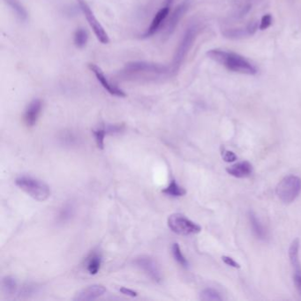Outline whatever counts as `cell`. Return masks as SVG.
Listing matches in <instances>:
<instances>
[{
	"instance_id": "9",
	"label": "cell",
	"mask_w": 301,
	"mask_h": 301,
	"mask_svg": "<svg viewBox=\"0 0 301 301\" xmlns=\"http://www.w3.org/2000/svg\"><path fill=\"white\" fill-rule=\"evenodd\" d=\"M88 68L90 72L95 75V77L98 80V82L101 84V86L111 96L117 97V98H125L126 94L125 91L120 89L119 87L115 85L114 83L110 82L105 74L103 73L102 68L98 66L95 63H89Z\"/></svg>"
},
{
	"instance_id": "32",
	"label": "cell",
	"mask_w": 301,
	"mask_h": 301,
	"mask_svg": "<svg viewBox=\"0 0 301 301\" xmlns=\"http://www.w3.org/2000/svg\"><path fill=\"white\" fill-rule=\"evenodd\" d=\"M119 292H120L122 294L128 296V297H137V295H138L136 292H134L133 290L127 289V288H125V287H122V288H120V289H119Z\"/></svg>"
},
{
	"instance_id": "2",
	"label": "cell",
	"mask_w": 301,
	"mask_h": 301,
	"mask_svg": "<svg viewBox=\"0 0 301 301\" xmlns=\"http://www.w3.org/2000/svg\"><path fill=\"white\" fill-rule=\"evenodd\" d=\"M207 56L233 73L246 75H255L257 74V69L253 64H251L241 55L232 51L214 49L207 51Z\"/></svg>"
},
{
	"instance_id": "15",
	"label": "cell",
	"mask_w": 301,
	"mask_h": 301,
	"mask_svg": "<svg viewBox=\"0 0 301 301\" xmlns=\"http://www.w3.org/2000/svg\"><path fill=\"white\" fill-rule=\"evenodd\" d=\"M4 3L7 4L12 10L16 19L20 22H26L28 19V13L27 9L24 6L20 0H4Z\"/></svg>"
},
{
	"instance_id": "24",
	"label": "cell",
	"mask_w": 301,
	"mask_h": 301,
	"mask_svg": "<svg viewBox=\"0 0 301 301\" xmlns=\"http://www.w3.org/2000/svg\"><path fill=\"white\" fill-rule=\"evenodd\" d=\"M96 143L98 145V149H103L104 148V138L108 134L105 125H102L97 129L93 130Z\"/></svg>"
},
{
	"instance_id": "20",
	"label": "cell",
	"mask_w": 301,
	"mask_h": 301,
	"mask_svg": "<svg viewBox=\"0 0 301 301\" xmlns=\"http://www.w3.org/2000/svg\"><path fill=\"white\" fill-rule=\"evenodd\" d=\"M75 215V207L72 203H67L64 205L59 212L57 221L59 223H65L70 221L71 218Z\"/></svg>"
},
{
	"instance_id": "10",
	"label": "cell",
	"mask_w": 301,
	"mask_h": 301,
	"mask_svg": "<svg viewBox=\"0 0 301 301\" xmlns=\"http://www.w3.org/2000/svg\"><path fill=\"white\" fill-rule=\"evenodd\" d=\"M133 263L135 266L141 269L152 281L155 283H161L163 279L162 272L158 264L154 259L147 255H142L135 259Z\"/></svg>"
},
{
	"instance_id": "6",
	"label": "cell",
	"mask_w": 301,
	"mask_h": 301,
	"mask_svg": "<svg viewBox=\"0 0 301 301\" xmlns=\"http://www.w3.org/2000/svg\"><path fill=\"white\" fill-rule=\"evenodd\" d=\"M173 3H174V0H164L162 6L159 8L157 13L153 17L149 27H147L144 31L139 35L140 38L147 39L149 37H152L153 35H156L157 32L160 31L164 28V25L168 20L169 15L171 13Z\"/></svg>"
},
{
	"instance_id": "14",
	"label": "cell",
	"mask_w": 301,
	"mask_h": 301,
	"mask_svg": "<svg viewBox=\"0 0 301 301\" xmlns=\"http://www.w3.org/2000/svg\"><path fill=\"white\" fill-rule=\"evenodd\" d=\"M226 172L231 176L238 178V179H243V178L250 176L251 173L253 172V167L250 163H248V162H240V163L233 164L230 167H228L226 169Z\"/></svg>"
},
{
	"instance_id": "11",
	"label": "cell",
	"mask_w": 301,
	"mask_h": 301,
	"mask_svg": "<svg viewBox=\"0 0 301 301\" xmlns=\"http://www.w3.org/2000/svg\"><path fill=\"white\" fill-rule=\"evenodd\" d=\"M189 8V1L185 0L181 4H179L173 12L170 13L168 20L164 25V33L166 37H169L172 35V33L175 31L176 27L180 23V20L184 17L185 14L188 12Z\"/></svg>"
},
{
	"instance_id": "1",
	"label": "cell",
	"mask_w": 301,
	"mask_h": 301,
	"mask_svg": "<svg viewBox=\"0 0 301 301\" xmlns=\"http://www.w3.org/2000/svg\"><path fill=\"white\" fill-rule=\"evenodd\" d=\"M120 77L126 80H157L172 77L169 66L148 61H131L120 71Z\"/></svg>"
},
{
	"instance_id": "22",
	"label": "cell",
	"mask_w": 301,
	"mask_h": 301,
	"mask_svg": "<svg viewBox=\"0 0 301 301\" xmlns=\"http://www.w3.org/2000/svg\"><path fill=\"white\" fill-rule=\"evenodd\" d=\"M2 290L4 294L7 295H12L15 294L16 290H17V282L15 278L6 276L2 279Z\"/></svg>"
},
{
	"instance_id": "12",
	"label": "cell",
	"mask_w": 301,
	"mask_h": 301,
	"mask_svg": "<svg viewBox=\"0 0 301 301\" xmlns=\"http://www.w3.org/2000/svg\"><path fill=\"white\" fill-rule=\"evenodd\" d=\"M43 109V102L41 99H34L28 103L24 112V123L28 127H32L36 124Z\"/></svg>"
},
{
	"instance_id": "28",
	"label": "cell",
	"mask_w": 301,
	"mask_h": 301,
	"mask_svg": "<svg viewBox=\"0 0 301 301\" xmlns=\"http://www.w3.org/2000/svg\"><path fill=\"white\" fill-rule=\"evenodd\" d=\"M222 157H223V160L227 162V163H232V162L237 160V156L235 155L234 153L232 151L226 150V149H223Z\"/></svg>"
},
{
	"instance_id": "17",
	"label": "cell",
	"mask_w": 301,
	"mask_h": 301,
	"mask_svg": "<svg viewBox=\"0 0 301 301\" xmlns=\"http://www.w3.org/2000/svg\"><path fill=\"white\" fill-rule=\"evenodd\" d=\"M248 218L250 222L251 228L254 236L259 239L264 240L267 238V231L264 229L261 222L259 221L257 216L255 215L254 212L250 211L248 214Z\"/></svg>"
},
{
	"instance_id": "19",
	"label": "cell",
	"mask_w": 301,
	"mask_h": 301,
	"mask_svg": "<svg viewBox=\"0 0 301 301\" xmlns=\"http://www.w3.org/2000/svg\"><path fill=\"white\" fill-rule=\"evenodd\" d=\"M89 42V33L85 28L79 27L74 33V43L75 47L83 49L86 47Z\"/></svg>"
},
{
	"instance_id": "13",
	"label": "cell",
	"mask_w": 301,
	"mask_h": 301,
	"mask_svg": "<svg viewBox=\"0 0 301 301\" xmlns=\"http://www.w3.org/2000/svg\"><path fill=\"white\" fill-rule=\"evenodd\" d=\"M106 293V288L101 285H94L89 286L85 289L82 290L79 294H76L75 301H95L102 296Z\"/></svg>"
},
{
	"instance_id": "5",
	"label": "cell",
	"mask_w": 301,
	"mask_h": 301,
	"mask_svg": "<svg viewBox=\"0 0 301 301\" xmlns=\"http://www.w3.org/2000/svg\"><path fill=\"white\" fill-rule=\"evenodd\" d=\"M301 192V180L297 176L289 175L284 178L278 185L276 193L284 203L294 201Z\"/></svg>"
},
{
	"instance_id": "8",
	"label": "cell",
	"mask_w": 301,
	"mask_h": 301,
	"mask_svg": "<svg viewBox=\"0 0 301 301\" xmlns=\"http://www.w3.org/2000/svg\"><path fill=\"white\" fill-rule=\"evenodd\" d=\"M168 226L174 233L182 236L197 234L201 231V227L199 224L180 213L172 214L169 216Z\"/></svg>"
},
{
	"instance_id": "16",
	"label": "cell",
	"mask_w": 301,
	"mask_h": 301,
	"mask_svg": "<svg viewBox=\"0 0 301 301\" xmlns=\"http://www.w3.org/2000/svg\"><path fill=\"white\" fill-rule=\"evenodd\" d=\"M101 265H102V254H100L98 251H93L87 257V271L90 275H97L101 269Z\"/></svg>"
},
{
	"instance_id": "31",
	"label": "cell",
	"mask_w": 301,
	"mask_h": 301,
	"mask_svg": "<svg viewBox=\"0 0 301 301\" xmlns=\"http://www.w3.org/2000/svg\"><path fill=\"white\" fill-rule=\"evenodd\" d=\"M258 29V25L256 21H252L246 27V32L248 35H254L256 30Z\"/></svg>"
},
{
	"instance_id": "3",
	"label": "cell",
	"mask_w": 301,
	"mask_h": 301,
	"mask_svg": "<svg viewBox=\"0 0 301 301\" xmlns=\"http://www.w3.org/2000/svg\"><path fill=\"white\" fill-rule=\"evenodd\" d=\"M15 184L27 196L38 201H44L51 196V189L47 184L42 180L33 177L21 176L17 178Z\"/></svg>"
},
{
	"instance_id": "21",
	"label": "cell",
	"mask_w": 301,
	"mask_h": 301,
	"mask_svg": "<svg viewBox=\"0 0 301 301\" xmlns=\"http://www.w3.org/2000/svg\"><path fill=\"white\" fill-rule=\"evenodd\" d=\"M163 193L164 195L172 196V197H181L187 194V191L184 188L180 187L175 180H172V182L169 184L168 187L163 190Z\"/></svg>"
},
{
	"instance_id": "30",
	"label": "cell",
	"mask_w": 301,
	"mask_h": 301,
	"mask_svg": "<svg viewBox=\"0 0 301 301\" xmlns=\"http://www.w3.org/2000/svg\"><path fill=\"white\" fill-rule=\"evenodd\" d=\"M294 285L298 293L301 295V271H297L294 274Z\"/></svg>"
},
{
	"instance_id": "25",
	"label": "cell",
	"mask_w": 301,
	"mask_h": 301,
	"mask_svg": "<svg viewBox=\"0 0 301 301\" xmlns=\"http://www.w3.org/2000/svg\"><path fill=\"white\" fill-rule=\"evenodd\" d=\"M201 300L203 301H221L223 300L217 291L207 288L201 293Z\"/></svg>"
},
{
	"instance_id": "18",
	"label": "cell",
	"mask_w": 301,
	"mask_h": 301,
	"mask_svg": "<svg viewBox=\"0 0 301 301\" xmlns=\"http://www.w3.org/2000/svg\"><path fill=\"white\" fill-rule=\"evenodd\" d=\"M299 250H300V239H294L290 246L289 258L291 264H292V266L294 267L296 272L301 271V263H300V259H299Z\"/></svg>"
},
{
	"instance_id": "23",
	"label": "cell",
	"mask_w": 301,
	"mask_h": 301,
	"mask_svg": "<svg viewBox=\"0 0 301 301\" xmlns=\"http://www.w3.org/2000/svg\"><path fill=\"white\" fill-rule=\"evenodd\" d=\"M172 251L173 257L175 259V261L180 264V266H182L183 268H188L189 263H188L187 258L185 257L184 254H182L178 243H174L172 245Z\"/></svg>"
},
{
	"instance_id": "27",
	"label": "cell",
	"mask_w": 301,
	"mask_h": 301,
	"mask_svg": "<svg viewBox=\"0 0 301 301\" xmlns=\"http://www.w3.org/2000/svg\"><path fill=\"white\" fill-rule=\"evenodd\" d=\"M271 23H272V16L270 15V13H267L265 15L262 16L259 27L261 30H265L268 27H270Z\"/></svg>"
},
{
	"instance_id": "7",
	"label": "cell",
	"mask_w": 301,
	"mask_h": 301,
	"mask_svg": "<svg viewBox=\"0 0 301 301\" xmlns=\"http://www.w3.org/2000/svg\"><path fill=\"white\" fill-rule=\"evenodd\" d=\"M76 1L82 10L83 15L85 16L90 27L94 32L97 39L102 44H108L109 43V35L106 32L105 28L98 20L97 16L95 15L94 11L90 7L87 0H76Z\"/></svg>"
},
{
	"instance_id": "29",
	"label": "cell",
	"mask_w": 301,
	"mask_h": 301,
	"mask_svg": "<svg viewBox=\"0 0 301 301\" xmlns=\"http://www.w3.org/2000/svg\"><path fill=\"white\" fill-rule=\"evenodd\" d=\"M222 260L228 266L232 267V268H235V269H239L240 268V265H239V263L235 262L233 259L229 257V256H223Z\"/></svg>"
},
{
	"instance_id": "4",
	"label": "cell",
	"mask_w": 301,
	"mask_h": 301,
	"mask_svg": "<svg viewBox=\"0 0 301 301\" xmlns=\"http://www.w3.org/2000/svg\"><path fill=\"white\" fill-rule=\"evenodd\" d=\"M196 35H197V27L195 26L188 27L187 31L185 32L184 35L179 43L176 51L174 53L172 61L169 65L172 77L176 75L180 70L184 59L188 55V51L191 49L192 45L196 40Z\"/></svg>"
},
{
	"instance_id": "26",
	"label": "cell",
	"mask_w": 301,
	"mask_h": 301,
	"mask_svg": "<svg viewBox=\"0 0 301 301\" xmlns=\"http://www.w3.org/2000/svg\"><path fill=\"white\" fill-rule=\"evenodd\" d=\"M37 287L35 285H31V284H27L26 286H24L21 289L20 292V296L22 297H29L31 295L37 293Z\"/></svg>"
}]
</instances>
